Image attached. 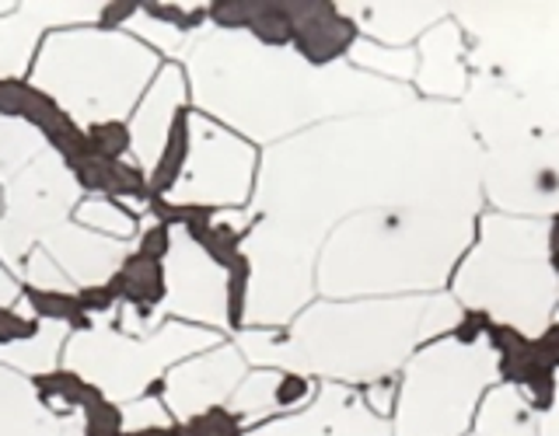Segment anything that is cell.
I'll return each instance as SVG.
<instances>
[{"label":"cell","mask_w":559,"mask_h":436,"mask_svg":"<svg viewBox=\"0 0 559 436\" xmlns=\"http://www.w3.org/2000/svg\"><path fill=\"white\" fill-rule=\"evenodd\" d=\"M483 150L462 105L416 98L266 147L241 238L245 328H287L314 304V262L349 217L392 206L483 214Z\"/></svg>","instance_id":"obj_1"},{"label":"cell","mask_w":559,"mask_h":436,"mask_svg":"<svg viewBox=\"0 0 559 436\" xmlns=\"http://www.w3.org/2000/svg\"><path fill=\"white\" fill-rule=\"evenodd\" d=\"M182 74L197 112L252 147H273L322 122L389 112L419 98L413 87L364 74L346 60L314 63L301 49L227 25L192 35Z\"/></svg>","instance_id":"obj_2"},{"label":"cell","mask_w":559,"mask_h":436,"mask_svg":"<svg viewBox=\"0 0 559 436\" xmlns=\"http://www.w3.org/2000/svg\"><path fill=\"white\" fill-rule=\"evenodd\" d=\"M459 322L462 307L451 293L319 301L287 328H241L235 346L259 371L367 388L402 371L419 346L444 339Z\"/></svg>","instance_id":"obj_3"},{"label":"cell","mask_w":559,"mask_h":436,"mask_svg":"<svg viewBox=\"0 0 559 436\" xmlns=\"http://www.w3.org/2000/svg\"><path fill=\"white\" fill-rule=\"evenodd\" d=\"M483 214L437 206H392L349 217L314 262L322 301L441 293L476 241Z\"/></svg>","instance_id":"obj_4"},{"label":"cell","mask_w":559,"mask_h":436,"mask_svg":"<svg viewBox=\"0 0 559 436\" xmlns=\"http://www.w3.org/2000/svg\"><path fill=\"white\" fill-rule=\"evenodd\" d=\"M459 307L493 318L524 339H542L559 314V269L549 220L483 214L476 241L451 276Z\"/></svg>","instance_id":"obj_5"},{"label":"cell","mask_w":559,"mask_h":436,"mask_svg":"<svg viewBox=\"0 0 559 436\" xmlns=\"http://www.w3.org/2000/svg\"><path fill=\"white\" fill-rule=\"evenodd\" d=\"M162 66V57L133 35L81 25L46 35L28 84L78 126H109L133 116Z\"/></svg>","instance_id":"obj_6"},{"label":"cell","mask_w":559,"mask_h":436,"mask_svg":"<svg viewBox=\"0 0 559 436\" xmlns=\"http://www.w3.org/2000/svg\"><path fill=\"white\" fill-rule=\"evenodd\" d=\"M468 74L511 92L538 140L559 133V4H451Z\"/></svg>","instance_id":"obj_7"},{"label":"cell","mask_w":559,"mask_h":436,"mask_svg":"<svg viewBox=\"0 0 559 436\" xmlns=\"http://www.w3.org/2000/svg\"><path fill=\"white\" fill-rule=\"evenodd\" d=\"M497 377L500 353L486 339L419 346L402 366L392 436H465Z\"/></svg>","instance_id":"obj_8"},{"label":"cell","mask_w":559,"mask_h":436,"mask_svg":"<svg viewBox=\"0 0 559 436\" xmlns=\"http://www.w3.org/2000/svg\"><path fill=\"white\" fill-rule=\"evenodd\" d=\"M221 342V331L186 322H162L147 336H130L109 322V314H102L92 328L70 331L63 366L92 384L102 398L127 405L133 398H144L151 384L165 380L175 363L206 353Z\"/></svg>","instance_id":"obj_9"},{"label":"cell","mask_w":559,"mask_h":436,"mask_svg":"<svg viewBox=\"0 0 559 436\" xmlns=\"http://www.w3.org/2000/svg\"><path fill=\"white\" fill-rule=\"evenodd\" d=\"M259 171V150L238 133L200 112L186 119V161L165 189L171 206L249 209Z\"/></svg>","instance_id":"obj_10"},{"label":"cell","mask_w":559,"mask_h":436,"mask_svg":"<svg viewBox=\"0 0 559 436\" xmlns=\"http://www.w3.org/2000/svg\"><path fill=\"white\" fill-rule=\"evenodd\" d=\"M81 182L57 150H46L32 161L17 179L4 185V214H0V266L8 272H22L25 258L39 244L74 220L81 203Z\"/></svg>","instance_id":"obj_11"},{"label":"cell","mask_w":559,"mask_h":436,"mask_svg":"<svg viewBox=\"0 0 559 436\" xmlns=\"http://www.w3.org/2000/svg\"><path fill=\"white\" fill-rule=\"evenodd\" d=\"M165 304L162 322H186L210 331L231 325V272L189 227H171L162 258Z\"/></svg>","instance_id":"obj_12"},{"label":"cell","mask_w":559,"mask_h":436,"mask_svg":"<svg viewBox=\"0 0 559 436\" xmlns=\"http://www.w3.org/2000/svg\"><path fill=\"white\" fill-rule=\"evenodd\" d=\"M483 199L497 214L552 220L559 217V133L532 144L483 154Z\"/></svg>","instance_id":"obj_13"},{"label":"cell","mask_w":559,"mask_h":436,"mask_svg":"<svg viewBox=\"0 0 559 436\" xmlns=\"http://www.w3.org/2000/svg\"><path fill=\"white\" fill-rule=\"evenodd\" d=\"M249 374V363L238 353L235 342H221L206 353H197L182 363H175L165 374L162 401L175 423H192L210 409L231 401L238 384Z\"/></svg>","instance_id":"obj_14"},{"label":"cell","mask_w":559,"mask_h":436,"mask_svg":"<svg viewBox=\"0 0 559 436\" xmlns=\"http://www.w3.org/2000/svg\"><path fill=\"white\" fill-rule=\"evenodd\" d=\"M245 436H392V419L371 412L357 388L322 384L305 409L266 419Z\"/></svg>","instance_id":"obj_15"},{"label":"cell","mask_w":559,"mask_h":436,"mask_svg":"<svg viewBox=\"0 0 559 436\" xmlns=\"http://www.w3.org/2000/svg\"><path fill=\"white\" fill-rule=\"evenodd\" d=\"M102 8L105 4H14L0 14V81L28 77L46 32L92 25L102 17Z\"/></svg>","instance_id":"obj_16"},{"label":"cell","mask_w":559,"mask_h":436,"mask_svg":"<svg viewBox=\"0 0 559 436\" xmlns=\"http://www.w3.org/2000/svg\"><path fill=\"white\" fill-rule=\"evenodd\" d=\"M186 101H189V84H186L182 66L165 63L157 70L154 84L147 87V95L140 98V105L130 116V154L147 179L165 161V150L171 144V130H175V116L182 112Z\"/></svg>","instance_id":"obj_17"},{"label":"cell","mask_w":559,"mask_h":436,"mask_svg":"<svg viewBox=\"0 0 559 436\" xmlns=\"http://www.w3.org/2000/svg\"><path fill=\"white\" fill-rule=\"evenodd\" d=\"M39 249L57 262L74 290L105 287L130 255V244L84 231L78 220H67L63 227H57Z\"/></svg>","instance_id":"obj_18"},{"label":"cell","mask_w":559,"mask_h":436,"mask_svg":"<svg viewBox=\"0 0 559 436\" xmlns=\"http://www.w3.org/2000/svg\"><path fill=\"white\" fill-rule=\"evenodd\" d=\"M416 95L427 101H448L459 105L468 92V49H465V32L459 22L448 14L444 22H437L416 46Z\"/></svg>","instance_id":"obj_19"},{"label":"cell","mask_w":559,"mask_h":436,"mask_svg":"<svg viewBox=\"0 0 559 436\" xmlns=\"http://www.w3.org/2000/svg\"><path fill=\"white\" fill-rule=\"evenodd\" d=\"M336 11L360 32V39L381 46H409L444 22L451 4H336Z\"/></svg>","instance_id":"obj_20"},{"label":"cell","mask_w":559,"mask_h":436,"mask_svg":"<svg viewBox=\"0 0 559 436\" xmlns=\"http://www.w3.org/2000/svg\"><path fill=\"white\" fill-rule=\"evenodd\" d=\"M314 384L311 377L301 374H287V371H249L245 380L238 384V391L227 401L241 423H259L266 415H290L297 409H305L314 398Z\"/></svg>","instance_id":"obj_21"},{"label":"cell","mask_w":559,"mask_h":436,"mask_svg":"<svg viewBox=\"0 0 559 436\" xmlns=\"http://www.w3.org/2000/svg\"><path fill=\"white\" fill-rule=\"evenodd\" d=\"M67 419L52 412L35 380L0 363V436H63Z\"/></svg>","instance_id":"obj_22"},{"label":"cell","mask_w":559,"mask_h":436,"mask_svg":"<svg viewBox=\"0 0 559 436\" xmlns=\"http://www.w3.org/2000/svg\"><path fill=\"white\" fill-rule=\"evenodd\" d=\"M476 436H538L535 401L521 384H493L476 409Z\"/></svg>","instance_id":"obj_23"},{"label":"cell","mask_w":559,"mask_h":436,"mask_svg":"<svg viewBox=\"0 0 559 436\" xmlns=\"http://www.w3.org/2000/svg\"><path fill=\"white\" fill-rule=\"evenodd\" d=\"M70 339V325L60 318H43L35 336L17 339V342H0V363L25 377H39L57 371V363L63 360V346Z\"/></svg>","instance_id":"obj_24"},{"label":"cell","mask_w":559,"mask_h":436,"mask_svg":"<svg viewBox=\"0 0 559 436\" xmlns=\"http://www.w3.org/2000/svg\"><path fill=\"white\" fill-rule=\"evenodd\" d=\"M346 63L364 70V74H374L381 81H392V84H406L413 87L416 81V66L419 57L413 46H381L371 39H354V46L346 49Z\"/></svg>","instance_id":"obj_25"},{"label":"cell","mask_w":559,"mask_h":436,"mask_svg":"<svg viewBox=\"0 0 559 436\" xmlns=\"http://www.w3.org/2000/svg\"><path fill=\"white\" fill-rule=\"evenodd\" d=\"M49 150L43 130L22 116H4L0 112V185L17 179L32 161Z\"/></svg>","instance_id":"obj_26"},{"label":"cell","mask_w":559,"mask_h":436,"mask_svg":"<svg viewBox=\"0 0 559 436\" xmlns=\"http://www.w3.org/2000/svg\"><path fill=\"white\" fill-rule=\"evenodd\" d=\"M74 220L84 227V231L122 241V244H130L136 238V227H140L130 209L119 206L109 196H84L74 209Z\"/></svg>","instance_id":"obj_27"},{"label":"cell","mask_w":559,"mask_h":436,"mask_svg":"<svg viewBox=\"0 0 559 436\" xmlns=\"http://www.w3.org/2000/svg\"><path fill=\"white\" fill-rule=\"evenodd\" d=\"M122 32L133 35V39H140L154 52H168V57H186V49L192 43V35L182 25L168 22V17L162 11H154V8L130 11L127 28H122Z\"/></svg>","instance_id":"obj_28"},{"label":"cell","mask_w":559,"mask_h":436,"mask_svg":"<svg viewBox=\"0 0 559 436\" xmlns=\"http://www.w3.org/2000/svg\"><path fill=\"white\" fill-rule=\"evenodd\" d=\"M119 415H122V433H144V429H165L171 426L175 419L168 415L165 401L162 398H133L127 405H119Z\"/></svg>","instance_id":"obj_29"},{"label":"cell","mask_w":559,"mask_h":436,"mask_svg":"<svg viewBox=\"0 0 559 436\" xmlns=\"http://www.w3.org/2000/svg\"><path fill=\"white\" fill-rule=\"evenodd\" d=\"M25 279V283H32L35 290H52V293H78L74 287H70V279L60 272V266L52 262L43 249H35L28 258H25V266H22V272H17Z\"/></svg>","instance_id":"obj_30"},{"label":"cell","mask_w":559,"mask_h":436,"mask_svg":"<svg viewBox=\"0 0 559 436\" xmlns=\"http://www.w3.org/2000/svg\"><path fill=\"white\" fill-rule=\"evenodd\" d=\"M538 436H559V366H556V374H552L549 409L538 415Z\"/></svg>","instance_id":"obj_31"},{"label":"cell","mask_w":559,"mask_h":436,"mask_svg":"<svg viewBox=\"0 0 559 436\" xmlns=\"http://www.w3.org/2000/svg\"><path fill=\"white\" fill-rule=\"evenodd\" d=\"M22 304V287H17V276L0 266V307H14Z\"/></svg>","instance_id":"obj_32"},{"label":"cell","mask_w":559,"mask_h":436,"mask_svg":"<svg viewBox=\"0 0 559 436\" xmlns=\"http://www.w3.org/2000/svg\"><path fill=\"white\" fill-rule=\"evenodd\" d=\"M63 436H87V429H84V419H81V415L67 419V426H63Z\"/></svg>","instance_id":"obj_33"},{"label":"cell","mask_w":559,"mask_h":436,"mask_svg":"<svg viewBox=\"0 0 559 436\" xmlns=\"http://www.w3.org/2000/svg\"><path fill=\"white\" fill-rule=\"evenodd\" d=\"M11 8H14V4H0V14H8Z\"/></svg>","instance_id":"obj_34"},{"label":"cell","mask_w":559,"mask_h":436,"mask_svg":"<svg viewBox=\"0 0 559 436\" xmlns=\"http://www.w3.org/2000/svg\"><path fill=\"white\" fill-rule=\"evenodd\" d=\"M0 214H4V192H0Z\"/></svg>","instance_id":"obj_35"},{"label":"cell","mask_w":559,"mask_h":436,"mask_svg":"<svg viewBox=\"0 0 559 436\" xmlns=\"http://www.w3.org/2000/svg\"><path fill=\"white\" fill-rule=\"evenodd\" d=\"M472 436H476V433H472Z\"/></svg>","instance_id":"obj_36"}]
</instances>
